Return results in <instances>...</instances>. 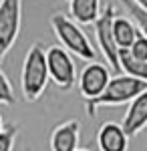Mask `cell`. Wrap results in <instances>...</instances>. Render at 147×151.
Segmentation results:
<instances>
[{
  "label": "cell",
  "mask_w": 147,
  "mask_h": 151,
  "mask_svg": "<svg viewBox=\"0 0 147 151\" xmlns=\"http://www.w3.org/2000/svg\"><path fill=\"white\" fill-rule=\"evenodd\" d=\"M50 26H53V32L58 38L61 47H65L75 57L83 58V60H97V48L93 47V42L89 40V36L83 32L79 22H75L71 16H65V14H53L50 18Z\"/></svg>",
  "instance_id": "obj_3"
},
{
  "label": "cell",
  "mask_w": 147,
  "mask_h": 151,
  "mask_svg": "<svg viewBox=\"0 0 147 151\" xmlns=\"http://www.w3.org/2000/svg\"><path fill=\"white\" fill-rule=\"evenodd\" d=\"M81 141V125L77 119H68L53 129L50 133V151H79Z\"/></svg>",
  "instance_id": "obj_8"
},
{
  "label": "cell",
  "mask_w": 147,
  "mask_h": 151,
  "mask_svg": "<svg viewBox=\"0 0 147 151\" xmlns=\"http://www.w3.org/2000/svg\"><path fill=\"white\" fill-rule=\"evenodd\" d=\"M135 2L141 6V8H143V10H147V0H135Z\"/></svg>",
  "instance_id": "obj_18"
},
{
  "label": "cell",
  "mask_w": 147,
  "mask_h": 151,
  "mask_svg": "<svg viewBox=\"0 0 147 151\" xmlns=\"http://www.w3.org/2000/svg\"><path fill=\"white\" fill-rule=\"evenodd\" d=\"M137 35H139V28L131 18H127V16H115L113 18V36L119 48H131Z\"/></svg>",
  "instance_id": "obj_12"
},
{
  "label": "cell",
  "mask_w": 147,
  "mask_h": 151,
  "mask_svg": "<svg viewBox=\"0 0 147 151\" xmlns=\"http://www.w3.org/2000/svg\"><path fill=\"white\" fill-rule=\"evenodd\" d=\"M22 24V0H0V63L14 47Z\"/></svg>",
  "instance_id": "obj_5"
},
{
  "label": "cell",
  "mask_w": 147,
  "mask_h": 151,
  "mask_svg": "<svg viewBox=\"0 0 147 151\" xmlns=\"http://www.w3.org/2000/svg\"><path fill=\"white\" fill-rule=\"evenodd\" d=\"M79 151H89V149H79Z\"/></svg>",
  "instance_id": "obj_20"
},
{
  "label": "cell",
  "mask_w": 147,
  "mask_h": 151,
  "mask_svg": "<svg viewBox=\"0 0 147 151\" xmlns=\"http://www.w3.org/2000/svg\"><path fill=\"white\" fill-rule=\"evenodd\" d=\"M131 55L135 58H139V60H147V36L143 35V32H139L135 38V42L131 45Z\"/></svg>",
  "instance_id": "obj_17"
},
{
  "label": "cell",
  "mask_w": 147,
  "mask_h": 151,
  "mask_svg": "<svg viewBox=\"0 0 147 151\" xmlns=\"http://www.w3.org/2000/svg\"><path fill=\"white\" fill-rule=\"evenodd\" d=\"M113 18H115V8L113 4H107L105 10L101 12V16L95 22V36H97V45L99 50L103 52V57L107 60V65L121 75V65H119V47L115 42L113 36Z\"/></svg>",
  "instance_id": "obj_6"
},
{
  "label": "cell",
  "mask_w": 147,
  "mask_h": 151,
  "mask_svg": "<svg viewBox=\"0 0 147 151\" xmlns=\"http://www.w3.org/2000/svg\"><path fill=\"white\" fill-rule=\"evenodd\" d=\"M111 81V70L107 65H103L99 60H93L89 65H85L83 70H81L79 79H77V85H79L81 95L87 99H95L105 91V87Z\"/></svg>",
  "instance_id": "obj_7"
},
{
  "label": "cell",
  "mask_w": 147,
  "mask_h": 151,
  "mask_svg": "<svg viewBox=\"0 0 147 151\" xmlns=\"http://www.w3.org/2000/svg\"><path fill=\"white\" fill-rule=\"evenodd\" d=\"M16 135H18V125H6L4 131L0 133V151H12L14 149V141H16Z\"/></svg>",
  "instance_id": "obj_15"
},
{
  "label": "cell",
  "mask_w": 147,
  "mask_h": 151,
  "mask_svg": "<svg viewBox=\"0 0 147 151\" xmlns=\"http://www.w3.org/2000/svg\"><path fill=\"white\" fill-rule=\"evenodd\" d=\"M46 65L50 81L57 85L61 91H71L77 85V67L65 47H48L46 48Z\"/></svg>",
  "instance_id": "obj_4"
},
{
  "label": "cell",
  "mask_w": 147,
  "mask_h": 151,
  "mask_svg": "<svg viewBox=\"0 0 147 151\" xmlns=\"http://www.w3.org/2000/svg\"><path fill=\"white\" fill-rule=\"evenodd\" d=\"M145 89H147V83L141 81V79L129 77V75H115V77H111L109 85L105 87V91L99 97L85 101L87 115L93 119L101 107H117V105L131 103L137 95L143 93Z\"/></svg>",
  "instance_id": "obj_2"
},
{
  "label": "cell",
  "mask_w": 147,
  "mask_h": 151,
  "mask_svg": "<svg viewBox=\"0 0 147 151\" xmlns=\"http://www.w3.org/2000/svg\"><path fill=\"white\" fill-rule=\"evenodd\" d=\"M97 147H99V151H127L129 149V135L125 133L121 123L107 121L97 131Z\"/></svg>",
  "instance_id": "obj_10"
},
{
  "label": "cell",
  "mask_w": 147,
  "mask_h": 151,
  "mask_svg": "<svg viewBox=\"0 0 147 151\" xmlns=\"http://www.w3.org/2000/svg\"><path fill=\"white\" fill-rule=\"evenodd\" d=\"M119 65H121V73L135 77L147 83V60H139L131 55L129 48H119Z\"/></svg>",
  "instance_id": "obj_13"
},
{
  "label": "cell",
  "mask_w": 147,
  "mask_h": 151,
  "mask_svg": "<svg viewBox=\"0 0 147 151\" xmlns=\"http://www.w3.org/2000/svg\"><path fill=\"white\" fill-rule=\"evenodd\" d=\"M121 4L125 6V10L129 12V18L137 24L139 32H143L147 36V10H143L135 0H121Z\"/></svg>",
  "instance_id": "obj_14"
},
{
  "label": "cell",
  "mask_w": 147,
  "mask_h": 151,
  "mask_svg": "<svg viewBox=\"0 0 147 151\" xmlns=\"http://www.w3.org/2000/svg\"><path fill=\"white\" fill-rule=\"evenodd\" d=\"M0 103H2V105H14V103H16L14 89H12L8 77L2 73V69H0Z\"/></svg>",
  "instance_id": "obj_16"
},
{
  "label": "cell",
  "mask_w": 147,
  "mask_h": 151,
  "mask_svg": "<svg viewBox=\"0 0 147 151\" xmlns=\"http://www.w3.org/2000/svg\"><path fill=\"white\" fill-rule=\"evenodd\" d=\"M4 127H6V125H4V121H2V115H0V133L4 131Z\"/></svg>",
  "instance_id": "obj_19"
},
{
  "label": "cell",
  "mask_w": 147,
  "mask_h": 151,
  "mask_svg": "<svg viewBox=\"0 0 147 151\" xmlns=\"http://www.w3.org/2000/svg\"><path fill=\"white\" fill-rule=\"evenodd\" d=\"M48 81H50V75L46 65V47L43 42H34L24 57L22 73H20V89L24 99L28 103L38 101L45 93Z\"/></svg>",
  "instance_id": "obj_1"
},
{
  "label": "cell",
  "mask_w": 147,
  "mask_h": 151,
  "mask_svg": "<svg viewBox=\"0 0 147 151\" xmlns=\"http://www.w3.org/2000/svg\"><path fill=\"white\" fill-rule=\"evenodd\" d=\"M121 125H123L125 133H127L129 137L139 135V133L147 127V89L143 93H139L135 99L129 103V107H127V111H125V115H123Z\"/></svg>",
  "instance_id": "obj_9"
},
{
  "label": "cell",
  "mask_w": 147,
  "mask_h": 151,
  "mask_svg": "<svg viewBox=\"0 0 147 151\" xmlns=\"http://www.w3.org/2000/svg\"><path fill=\"white\" fill-rule=\"evenodd\" d=\"M68 12L81 26L95 24L101 16V0H68Z\"/></svg>",
  "instance_id": "obj_11"
}]
</instances>
